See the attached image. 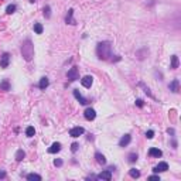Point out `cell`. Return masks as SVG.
I'll use <instances>...</instances> for the list:
<instances>
[{
  "label": "cell",
  "instance_id": "1",
  "mask_svg": "<svg viewBox=\"0 0 181 181\" xmlns=\"http://www.w3.org/2000/svg\"><path fill=\"white\" fill-rule=\"evenodd\" d=\"M21 55L26 61H31L34 57V45L31 42V40H26L21 44Z\"/></svg>",
  "mask_w": 181,
  "mask_h": 181
},
{
  "label": "cell",
  "instance_id": "2",
  "mask_svg": "<svg viewBox=\"0 0 181 181\" xmlns=\"http://www.w3.org/2000/svg\"><path fill=\"white\" fill-rule=\"evenodd\" d=\"M96 54L99 60H108L110 57V42L109 41H102L96 47Z\"/></svg>",
  "mask_w": 181,
  "mask_h": 181
},
{
  "label": "cell",
  "instance_id": "3",
  "mask_svg": "<svg viewBox=\"0 0 181 181\" xmlns=\"http://www.w3.org/2000/svg\"><path fill=\"white\" fill-rule=\"evenodd\" d=\"M67 78H68L70 81H76V79H79V70H78V67H72V68L67 72Z\"/></svg>",
  "mask_w": 181,
  "mask_h": 181
},
{
  "label": "cell",
  "instance_id": "4",
  "mask_svg": "<svg viewBox=\"0 0 181 181\" xmlns=\"http://www.w3.org/2000/svg\"><path fill=\"white\" fill-rule=\"evenodd\" d=\"M85 133V129L82 127V126H76V127H72L71 130H70V136L71 137H79L81 135H84Z\"/></svg>",
  "mask_w": 181,
  "mask_h": 181
},
{
  "label": "cell",
  "instance_id": "5",
  "mask_svg": "<svg viewBox=\"0 0 181 181\" xmlns=\"http://www.w3.org/2000/svg\"><path fill=\"white\" fill-rule=\"evenodd\" d=\"M9 64H10V54L9 52H4L1 55V58H0V67L1 68H7Z\"/></svg>",
  "mask_w": 181,
  "mask_h": 181
},
{
  "label": "cell",
  "instance_id": "6",
  "mask_svg": "<svg viewBox=\"0 0 181 181\" xmlns=\"http://www.w3.org/2000/svg\"><path fill=\"white\" fill-rule=\"evenodd\" d=\"M167 170H168V164H167L166 161L158 163V164L153 168V171H154V173H164V171H167Z\"/></svg>",
  "mask_w": 181,
  "mask_h": 181
},
{
  "label": "cell",
  "instance_id": "7",
  "mask_svg": "<svg viewBox=\"0 0 181 181\" xmlns=\"http://www.w3.org/2000/svg\"><path fill=\"white\" fill-rule=\"evenodd\" d=\"M84 116H85V119H86V120H93V119L96 117V112H95V109L88 108V109H85Z\"/></svg>",
  "mask_w": 181,
  "mask_h": 181
},
{
  "label": "cell",
  "instance_id": "8",
  "mask_svg": "<svg viewBox=\"0 0 181 181\" xmlns=\"http://www.w3.org/2000/svg\"><path fill=\"white\" fill-rule=\"evenodd\" d=\"M96 178L98 180H106V181H109V180H112V171L110 170H105V171H102L99 176H96Z\"/></svg>",
  "mask_w": 181,
  "mask_h": 181
},
{
  "label": "cell",
  "instance_id": "9",
  "mask_svg": "<svg viewBox=\"0 0 181 181\" xmlns=\"http://www.w3.org/2000/svg\"><path fill=\"white\" fill-rule=\"evenodd\" d=\"M92 82H93V78H92L91 75H86V76H84V78L81 79V84H82V86H85V88H91Z\"/></svg>",
  "mask_w": 181,
  "mask_h": 181
},
{
  "label": "cell",
  "instance_id": "10",
  "mask_svg": "<svg viewBox=\"0 0 181 181\" xmlns=\"http://www.w3.org/2000/svg\"><path fill=\"white\" fill-rule=\"evenodd\" d=\"M74 96H75V99H76L81 105H86V103H88V99H85V98L79 93V91H78V89H74Z\"/></svg>",
  "mask_w": 181,
  "mask_h": 181
},
{
  "label": "cell",
  "instance_id": "11",
  "mask_svg": "<svg viewBox=\"0 0 181 181\" xmlns=\"http://www.w3.org/2000/svg\"><path fill=\"white\" fill-rule=\"evenodd\" d=\"M130 142H132V136H130V135H125V136H122V139L119 140V146H120V147H126Z\"/></svg>",
  "mask_w": 181,
  "mask_h": 181
},
{
  "label": "cell",
  "instance_id": "12",
  "mask_svg": "<svg viewBox=\"0 0 181 181\" xmlns=\"http://www.w3.org/2000/svg\"><path fill=\"white\" fill-rule=\"evenodd\" d=\"M65 21H67V24H76V21H75V19H74V9H70L68 10V14H67V17H65Z\"/></svg>",
  "mask_w": 181,
  "mask_h": 181
},
{
  "label": "cell",
  "instance_id": "13",
  "mask_svg": "<svg viewBox=\"0 0 181 181\" xmlns=\"http://www.w3.org/2000/svg\"><path fill=\"white\" fill-rule=\"evenodd\" d=\"M149 156L150 157H161L163 156V151L161 150H158V149H156V147H151L150 150H149Z\"/></svg>",
  "mask_w": 181,
  "mask_h": 181
},
{
  "label": "cell",
  "instance_id": "14",
  "mask_svg": "<svg viewBox=\"0 0 181 181\" xmlns=\"http://www.w3.org/2000/svg\"><path fill=\"white\" fill-rule=\"evenodd\" d=\"M61 150V143H52L51 147L48 149V153L50 154H55V153H58Z\"/></svg>",
  "mask_w": 181,
  "mask_h": 181
},
{
  "label": "cell",
  "instance_id": "15",
  "mask_svg": "<svg viewBox=\"0 0 181 181\" xmlns=\"http://www.w3.org/2000/svg\"><path fill=\"white\" fill-rule=\"evenodd\" d=\"M48 85H50V81H48V78H47V76H42V78L40 79V84H38V88L44 91V89H45V88H47Z\"/></svg>",
  "mask_w": 181,
  "mask_h": 181
},
{
  "label": "cell",
  "instance_id": "16",
  "mask_svg": "<svg viewBox=\"0 0 181 181\" xmlns=\"http://www.w3.org/2000/svg\"><path fill=\"white\" fill-rule=\"evenodd\" d=\"M168 88H170V91H171V92L177 93V92H178V79H174V81L168 85Z\"/></svg>",
  "mask_w": 181,
  "mask_h": 181
},
{
  "label": "cell",
  "instance_id": "17",
  "mask_svg": "<svg viewBox=\"0 0 181 181\" xmlns=\"http://www.w3.org/2000/svg\"><path fill=\"white\" fill-rule=\"evenodd\" d=\"M178 64H180L178 62V57L177 55H173L171 57V65H170V68L171 70H177L178 68Z\"/></svg>",
  "mask_w": 181,
  "mask_h": 181
},
{
  "label": "cell",
  "instance_id": "18",
  "mask_svg": "<svg viewBox=\"0 0 181 181\" xmlns=\"http://www.w3.org/2000/svg\"><path fill=\"white\" fill-rule=\"evenodd\" d=\"M95 158H96V161H98L99 164H106V158H105V156H103V154L96 153V154H95Z\"/></svg>",
  "mask_w": 181,
  "mask_h": 181
},
{
  "label": "cell",
  "instance_id": "19",
  "mask_svg": "<svg viewBox=\"0 0 181 181\" xmlns=\"http://www.w3.org/2000/svg\"><path fill=\"white\" fill-rule=\"evenodd\" d=\"M0 91H4V92L10 91V84H9V81H3V82L0 84Z\"/></svg>",
  "mask_w": 181,
  "mask_h": 181
},
{
  "label": "cell",
  "instance_id": "20",
  "mask_svg": "<svg viewBox=\"0 0 181 181\" xmlns=\"http://www.w3.org/2000/svg\"><path fill=\"white\" fill-rule=\"evenodd\" d=\"M33 29H34V33H36V34H42V30H44V29H42V26H41L40 23H34V27H33Z\"/></svg>",
  "mask_w": 181,
  "mask_h": 181
},
{
  "label": "cell",
  "instance_id": "21",
  "mask_svg": "<svg viewBox=\"0 0 181 181\" xmlns=\"http://www.w3.org/2000/svg\"><path fill=\"white\" fill-rule=\"evenodd\" d=\"M27 180L29 181H41V176H38V174H29L27 176Z\"/></svg>",
  "mask_w": 181,
  "mask_h": 181
},
{
  "label": "cell",
  "instance_id": "22",
  "mask_svg": "<svg viewBox=\"0 0 181 181\" xmlns=\"http://www.w3.org/2000/svg\"><path fill=\"white\" fill-rule=\"evenodd\" d=\"M34 133H36V130H34L33 126H29V127L26 129V136H27V137H33Z\"/></svg>",
  "mask_w": 181,
  "mask_h": 181
},
{
  "label": "cell",
  "instance_id": "23",
  "mask_svg": "<svg viewBox=\"0 0 181 181\" xmlns=\"http://www.w3.org/2000/svg\"><path fill=\"white\" fill-rule=\"evenodd\" d=\"M24 157H26V153H24L23 150H17V153H16V160H17V161H21Z\"/></svg>",
  "mask_w": 181,
  "mask_h": 181
},
{
  "label": "cell",
  "instance_id": "24",
  "mask_svg": "<svg viewBox=\"0 0 181 181\" xmlns=\"http://www.w3.org/2000/svg\"><path fill=\"white\" fill-rule=\"evenodd\" d=\"M129 174H130L132 178H139V177H140V171L136 170V168H132V170L129 171Z\"/></svg>",
  "mask_w": 181,
  "mask_h": 181
},
{
  "label": "cell",
  "instance_id": "25",
  "mask_svg": "<svg viewBox=\"0 0 181 181\" xmlns=\"http://www.w3.org/2000/svg\"><path fill=\"white\" fill-rule=\"evenodd\" d=\"M16 9H17V6H16V4H10V6H7L6 13H7V14H13V13L16 11Z\"/></svg>",
  "mask_w": 181,
  "mask_h": 181
},
{
  "label": "cell",
  "instance_id": "26",
  "mask_svg": "<svg viewBox=\"0 0 181 181\" xmlns=\"http://www.w3.org/2000/svg\"><path fill=\"white\" fill-rule=\"evenodd\" d=\"M44 17H47V19L51 17V7L50 6H45L44 7Z\"/></svg>",
  "mask_w": 181,
  "mask_h": 181
},
{
  "label": "cell",
  "instance_id": "27",
  "mask_svg": "<svg viewBox=\"0 0 181 181\" xmlns=\"http://www.w3.org/2000/svg\"><path fill=\"white\" fill-rule=\"evenodd\" d=\"M136 160H137V154H136V153H130V154H129V161H130V163H135Z\"/></svg>",
  "mask_w": 181,
  "mask_h": 181
},
{
  "label": "cell",
  "instance_id": "28",
  "mask_svg": "<svg viewBox=\"0 0 181 181\" xmlns=\"http://www.w3.org/2000/svg\"><path fill=\"white\" fill-rule=\"evenodd\" d=\"M62 164H64V163H62L61 158H55V160H54V166H55V167H61Z\"/></svg>",
  "mask_w": 181,
  "mask_h": 181
},
{
  "label": "cell",
  "instance_id": "29",
  "mask_svg": "<svg viewBox=\"0 0 181 181\" xmlns=\"http://www.w3.org/2000/svg\"><path fill=\"white\" fill-rule=\"evenodd\" d=\"M78 149H79V145H78V143H72V145H71V151H72V153H76Z\"/></svg>",
  "mask_w": 181,
  "mask_h": 181
},
{
  "label": "cell",
  "instance_id": "30",
  "mask_svg": "<svg viewBox=\"0 0 181 181\" xmlns=\"http://www.w3.org/2000/svg\"><path fill=\"white\" fill-rule=\"evenodd\" d=\"M146 137H147V139H153V137H154V132H153V130L146 132Z\"/></svg>",
  "mask_w": 181,
  "mask_h": 181
},
{
  "label": "cell",
  "instance_id": "31",
  "mask_svg": "<svg viewBox=\"0 0 181 181\" xmlns=\"http://www.w3.org/2000/svg\"><path fill=\"white\" fill-rule=\"evenodd\" d=\"M136 105H137L139 108H143V101H142V99H137V101H136Z\"/></svg>",
  "mask_w": 181,
  "mask_h": 181
},
{
  "label": "cell",
  "instance_id": "32",
  "mask_svg": "<svg viewBox=\"0 0 181 181\" xmlns=\"http://www.w3.org/2000/svg\"><path fill=\"white\" fill-rule=\"evenodd\" d=\"M149 180H158V181H160V177H158V176H150V177H149Z\"/></svg>",
  "mask_w": 181,
  "mask_h": 181
},
{
  "label": "cell",
  "instance_id": "33",
  "mask_svg": "<svg viewBox=\"0 0 181 181\" xmlns=\"http://www.w3.org/2000/svg\"><path fill=\"white\" fill-rule=\"evenodd\" d=\"M0 178H6V171L0 170Z\"/></svg>",
  "mask_w": 181,
  "mask_h": 181
},
{
  "label": "cell",
  "instance_id": "34",
  "mask_svg": "<svg viewBox=\"0 0 181 181\" xmlns=\"http://www.w3.org/2000/svg\"><path fill=\"white\" fill-rule=\"evenodd\" d=\"M167 133H168V135H174V130H173V129H167Z\"/></svg>",
  "mask_w": 181,
  "mask_h": 181
},
{
  "label": "cell",
  "instance_id": "35",
  "mask_svg": "<svg viewBox=\"0 0 181 181\" xmlns=\"http://www.w3.org/2000/svg\"><path fill=\"white\" fill-rule=\"evenodd\" d=\"M30 3H36V0H30Z\"/></svg>",
  "mask_w": 181,
  "mask_h": 181
}]
</instances>
